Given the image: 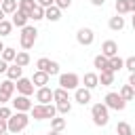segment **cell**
<instances>
[{
	"label": "cell",
	"mask_w": 135,
	"mask_h": 135,
	"mask_svg": "<svg viewBox=\"0 0 135 135\" xmlns=\"http://www.w3.org/2000/svg\"><path fill=\"white\" fill-rule=\"evenodd\" d=\"M30 19H34V21L44 19V6H40V4L36 2V6H34V8H32V13H30Z\"/></svg>",
	"instance_id": "28"
},
{
	"label": "cell",
	"mask_w": 135,
	"mask_h": 135,
	"mask_svg": "<svg viewBox=\"0 0 135 135\" xmlns=\"http://www.w3.org/2000/svg\"><path fill=\"white\" fill-rule=\"evenodd\" d=\"M116 72H112V70H105V72H99V84L101 86H112L114 84V76Z\"/></svg>",
	"instance_id": "16"
},
{
	"label": "cell",
	"mask_w": 135,
	"mask_h": 135,
	"mask_svg": "<svg viewBox=\"0 0 135 135\" xmlns=\"http://www.w3.org/2000/svg\"><path fill=\"white\" fill-rule=\"evenodd\" d=\"M36 38H38V30H36L34 25H25V27H21L19 44H21V49H23V51H30V49L34 46Z\"/></svg>",
	"instance_id": "4"
},
{
	"label": "cell",
	"mask_w": 135,
	"mask_h": 135,
	"mask_svg": "<svg viewBox=\"0 0 135 135\" xmlns=\"http://www.w3.org/2000/svg\"><path fill=\"white\" fill-rule=\"evenodd\" d=\"M21 76H23V68L17 65V63L13 61V65H8V70H6V78H11V80H19Z\"/></svg>",
	"instance_id": "19"
},
{
	"label": "cell",
	"mask_w": 135,
	"mask_h": 135,
	"mask_svg": "<svg viewBox=\"0 0 135 135\" xmlns=\"http://www.w3.org/2000/svg\"><path fill=\"white\" fill-rule=\"evenodd\" d=\"M129 84H131V86H133V89H135V72H133V74H131V76H129Z\"/></svg>",
	"instance_id": "45"
},
{
	"label": "cell",
	"mask_w": 135,
	"mask_h": 135,
	"mask_svg": "<svg viewBox=\"0 0 135 135\" xmlns=\"http://www.w3.org/2000/svg\"><path fill=\"white\" fill-rule=\"evenodd\" d=\"M116 135H133V127L122 120V122L116 124Z\"/></svg>",
	"instance_id": "27"
},
{
	"label": "cell",
	"mask_w": 135,
	"mask_h": 135,
	"mask_svg": "<svg viewBox=\"0 0 135 135\" xmlns=\"http://www.w3.org/2000/svg\"><path fill=\"white\" fill-rule=\"evenodd\" d=\"M19 135H23V133H19Z\"/></svg>",
	"instance_id": "54"
},
{
	"label": "cell",
	"mask_w": 135,
	"mask_h": 135,
	"mask_svg": "<svg viewBox=\"0 0 135 135\" xmlns=\"http://www.w3.org/2000/svg\"><path fill=\"white\" fill-rule=\"evenodd\" d=\"M13 108H15L17 112H30V110L34 108V103H32V99H30L27 95H19V93H17V97L13 99Z\"/></svg>",
	"instance_id": "8"
},
{
	"label": "cell",
	"mask_w": 135,
	"mask_h": 135,
	"mask_svg": "<svg viewBox=\"0 0 135 135\" xmlns=\"http://www.w3.org/2000/svg\"><path fill=\"white\" fill-rule=\"evenodd\" d=\"M124 68H127L131 74L135 72V55H131V57H127V59H124Z\"/></svg>",
	"instance_id": "36"
},
{
	"label": "cell",
	"mask_w": 135,
	"mask_h": 135,
	"mask_svg": "<svg viewBox=\"0 0 135 135\" xmlns=\"http://www.w3.org/2000/svg\"><path fill=\"white\" fill-rule=\"evenodd\" d=\"M46 74H49V76H57V74H59V63H57V61H51Z\"/></svg>",
	"instance_id": "37"
},
{
	"label": "cell",
	"mask_w": 135,
	"mask_h": 135,
	"mask_svg": "<svg viewBox=\"0 0 135 135\" xmlns=\"http://www.w3.org/2000/svg\"><path fill=\"white\" fill-rule=\"evenodd\" d=\"M80 84V76L74 74V72H68V74H59V86L61 89H68V91H76Z\"/></svg>",
	"instance_id": "5"
},
{
	"label": "cell",
	"mask_w": 135,
	"mask_h": 135,
	"mask_svg": "<svg viewBox=\"0 0 135 135\" xmlns=\"http://www.w3.org/2000/svg\"><path fill=\"white\" fill-rule=\"evenodd\" d=\"M53 97H55V101L59 103V101H70V95H68V89H55L53 91Z\"/></svg>",
	"instance_id": "30"
},
{
	"label": "cell",
	"mask_w": 135,
	"mask_h": 135,
	"mask_svg": "<svg viewBox=\"0 0 135 135\" xmlns=\"http://www.w3.org/2000/svg\"><path fill=\"white\" fill-rule=\"evenodd\" d=\"M49 80H51V76H49L46 72H42V70H36V72H34V76H32V82L36 84V89L46 86V84H49Z\"/></svg>",
	"instance_id": "12"
},
{
	"label": "cell",
	"mask_w": 135,
	"mask_h": 135,
	"mask_svg": "<svg viewBox=\"0 0 135 135\" xmlns=\"http://www.w3.org/2000/svg\"><path fill=\"white\" fill-rule=\"evenodd\" d=\"M76 40H78V44H82V46H91L93 40H95V32H93L91 27H80V30L76 32Z\"/></svg>",
	"instance_id": "7"
},
{
	"label": "cell",
	"mask_w": 135,
	"mask_h": 135,
	"mask_svg": "<svg viewBox=\"0 0 135 135\" xmlns=\"http://www.w3.org/2000/svg\"><path fill=\"white\" fill-rule=\"evenodd\" d=\"M131 13H135V0H131Z\"/></svg>",
	"instance_id": "47"
},
{
	"label": "cell",
	"mask_w": 135,
	"mask_h": 135,
	"mask_svg": "<svg viewBox=\"0 0 135 135\" xmlns=\"http://www.w3.org/2000/svg\"><path fill=\"white\" fill-rule=\"evenodd\" d=\"M51 129H55V131H63L65 129V118L59 114V116H55V118H51Z\"/></svg>",
	"instance_id": "31"
},
{
	"label": "cell",
	"mask_w": 135,
	"mask_h": 135,
	"mask_svg": "<svg viewBox=\"0 0 135 135\" xmlns=\"http://www.w3.org/2000/svg\"><path fill=\"white\" fill-rule=\"evenodd\" d=\"M133 135H135V127H133Z\"/></svg>",
	"instance_id": "52"
},
{
	"label": "cell",
	"mask_w": 135,
	"mask_h": 135,
	"mask_svg": "<svg viewBox=\"0 0 135 135\" xmlns=\"http://www.w3.org/2000/svg\"><path fill=\"white\" fill-rule=\"evenodd\" d=\"M13 27H15L13 21H6V19L0 21V38H2V36H8V34L13 32Z\"/></svg>",
	"instance_id": "33"
},
{
	"label": "cell",
	"mask_w": 135,
	"mask_h": 135,
	"mask_svg": "<svg viewBox=\"0 0 135 135\" xmlns=\"http://www.w3.org/2000/svg\"><path fill=\"white\" fill-rule=\"evenodd\" d=\"M15 63H17V65H21V68H25V65L30 63V53H27V51H17Z\"/></svg>",
	"instance_id": "25"
},
{
	"label": "cell",
	"mask_w": 135,
	"mask_h": 135,
	"mask_svg": "<svg viewBox=\"0 0 135 135\" xmlns=\"http://www.w3.org/2000/svg\"><path fill=\"white\" fill-rule=\"evenodd\" d=\"M74 99H76L80 105H86V103L91 101V89H86V86H78V89L74 91Z\"/></svg>",
	"instance_id": "11"
},
{
	"label": "cell",
	"mask_w": 135,
	"mask_h": 135,
	"mask_svg": "<svg viewBox=\"0 0 135 135\" xmlns=\"http://www.w3.org/2000/svg\"><path fill=\"white\" fill-rule=\"evenodd\" d=\"M34 6H36V0H19V11L25 13L27 17H30V13H32Z\"/></svg>",
	"instance_id": "26"
},
{
	"label": "cell",
	"mask_w": 135,
	"mask_h": 135,
	"mask_svg": "<svg viewBox=\"0 0 135 135\" xmlns=\"http://www.w3.org/2000/svg\"><path fill=\"white\" fill-rule=\"evenodd\" d=\"M49 135H61V131H55V129H53V131H51Z\"/></svg>",
	"instance_id": "48"
},
{
	"label": "cell",
	"mask_w": 135,
	"mask_h": 135,
	"mask_svg": "<svg viewBox=\"0 0 135 135\" xmlns=\"http://www.w3.org/2000/svg\"><path fill=\"white\" fill-rule=\"evenodd\" d=\"M6 15H13L17 8H19V0H2V6H0Z\"/></svg>",
	"instance_id": "22"
},
{
	"label": "cell",
	"mask_w": 135,
	"mask_h": 135,
	"mask_svg": "<svg viewBox=\"0 0 135 135\" xmlns=\"http://www.w3.org/2000/svg\"><path fill=\"white\" fill-rule=\"evenodd\" d=\"M13 116V112H11V108H6V105H0V118H4V120H8Z\"/></svg>",
	"instance_id": "38"
},
{
	"label": "cell",
	"mask_w": 135,
	"mask_h": 135,
	"mask_svg": "<svg viewBox=\"0 0 135 135\" xmlns=\"http://www.w3.org/2000/svg\"><path fill=\"white\" fill-rule=\"evenodd\" d=\"M49 65H51V59H46V57H40V59L36 61V68H38V70H42V72H46V70H49Z\"/></svg>",
	"instance_id": "35"
},
{
	"label": "cell",
	"mask_w": 135,
	"mask_h": 135,
	"mask_svg": "<svg viewBox=\"0 0 135 135\" xmlns=\"http://www.w3.org/2000/svg\"><path fill=\"white\" fill-rule=\"evenodd\" d=\"M0 6H2V0H0Z\"/></svg>",
	"instance_id": "53"
},
{
	"label": "cell",
	"mask_w": 135,
	"mask_h": 135,
	"mask_svg": "<svg viewBox=\"0 0 135 135\" xmlns=\"http://www.w3.org/2000/svg\"><path fill=\"white\" fill-rule=\"evenodd\" d=\"M40 6H44V8H49V6H53L55 4V0H36Z\"/></svg>",
	"instance_id": "42"
},
{
	"label": "cell",
	"mask_w": 135,
	"mask_h": 135,
	"mask_svg": "<svg viewBox=\"0 0 135 135\" xmlns=\"http://www.w3.org/2000/svg\"><path fill=\"white\" fill-rule=\"evenodd\" d=\"M82 82H84L86 89H95V86H99V74H95V72H86L84 78H82Z\"/></svg>",
	"instance_id": "17"
},
{
	"label": "cell",
	"mask_w": 135,
	"mask_h": 135,
	"mask_svg": "<svg viewBox=\"0 0 135 135\" xmlns=\"http://www.w3.org/2000/svg\"><path fill=\"white\" fill-rule=\"evenodd\" d=\"M0 57H2L4 61H8V63H11V61H15V57H17V51H15V49H11V46H6V49L2 51V55H0Z\"/></svg>",
	"instance_id": "34"
},
{
	"label": "cell",
	"mask_w": 135,
	"mask_h": 135,
	"mask_svg": "<svg viewBox=\"0 0 135 135\" xmlns=\"http://www.w3.org/2000/svg\"><path fill=\"white\" fill-rule=\"evenodd\" d=\"M91 4H93V6H103L105 0H91Z\"/></svg>",
	"instance_id": "44"
},
{
	"label": "cell",
	"mask_w": 135,
	"mask_h": 135,
	"mask_svg": "<svg viewBox=\"0 0 135 135\" xmlns=\"http://www.w3.org/2000/svg\"><path fill=\"white\" fill-rule=\"evenodd\" d=\"M15 84H17V93H19V95H27V97L34 95V86H36V84L32 82V78H23V76H21Z\"/></svg>",
	"instance_id": "9"
},
{
	"label": "cell",
	"mask_w": 135,
	"mask_h": 135,
	"mask_svg": "<svg viewBox=\"0 0 135 135\" xmlns=\"http://www.w3.org/2000/svg\"><path fill=\"white\" fill-rule=\"evenodd\" d=\"M6 101H11V95H6L4 91H0V105H4Z\"/></svg>",
	"instance_id": "40"
},
{
	"label": "cell",
	"mask_w": 135,
	"mask_h": 135,
	"mask_svg": "<svg viewBox=\"0 0 135 135\" xmlns=\"http://www.w3.org/2000/svg\"><path fill=\"white\" fill-rule=\"evenodd\" d=\"M91 118L97 127H105L110 122V108L105 103H95L91 108Z\"/></svg>",
	"instance_id": "3"
},
{
	"label": "cell",
	"mask_w": 135,
	"mask_h": 135,
	"mask_svg": "<svg viewBox=\"0 0 135 135\" xmlns=\"http://www.w3.org/2000/svg\"><path fill=\"white\" fill-rule=\"evenodd\" d=\"M70 112H72V101H59V103H57V114L68 116Z\"/></svg>",
	"instance_id": "32"
},
{
	"label": "cell",
	"mask_w": 135,
	"mask_h": 135,
	"mask_svg": "<svg viewBox=\"0 0 135 135\" xmlns=\"http://www.w3.org/2000/svg\"><path fill=\"white\" fill-rule=\"evenodd\" d=\"M36 101H38V103H51V101H55L53 91H51L49 86H40V89H36Z\"/></svg>",
	"instance_id": "10"
},
{
	"label": "cell",
	"mask_w": 135,
	"mask_h": 135,
	"mask_svg": "<svg viewBox=\"0 0 135 135\" xmlns=\"http://www.w3.org/2000/svg\"><path fill=\"white\" fill-rule=\"evenodd\" d=\"M6 70H8V61H4V59L0 57V74H2V72H6Z\"/></svg>",
	"instance_id": "43"
},
{
	"label": "cell",
	"mask_w": 135,
	"mask_h": 135,
	"mask_svg": "<svg viewBox=\"0 0 135 135\" xmlns=\"http://www.w3.org/2000/svg\"><path fill=\"white\" fill-rule=\"evenodd\" d=\"M30 116L34 120H46V118L51 120V118L57 116V105H53V103H36L30 110Z\"/></svg>",
	"instance_id": "1"
},
{
	"label": "cell",
	"mask_w": 135,
	"mask_h": 135,
	"mask_svg": "<svg viewBox=\"0 0 135 135\" xmlns=\"http://www.w3.org/2000/svg\"><path fill=\"white\" fill-rule=\"evenodd\" d=\"M44 19H49V21H59V19H61V8H59L57 4L44 8Z\"/></svg>",
	"instance_id": "14"
},
{
	"label": "cell",
	"mask_w": 135,
	"mask_h": 135,
	"mask_svg": "<svg viewBox=\"0 0 135 135\" xmlns=\"http://www.w3.org/2000/svg\"><path fill=\"white\" fill-rule=\"evenodd\" d=\"M131 25H133V30H135V13H133V19H131Z\"/></svg>",
	"instance_id": "50"
},
{
	"label": "cell",
	"mask_w": 135,
	"mask_h": 135,
	"mask_svg": "<svg viewBox=\"0 0 135 135\" xmlns=\"http://www.w3.org/2000/svg\"><path fill=\"white\" fill-rule=\"evenodd\" d=\"M27 19H30V17H27L25 13H21L19 8L13 13V25H15V27H25V25H27Z\"/></svg>",
	"instance_id": "18"
},
{
	"label": "cell",
	"mask_w": 135,
	"mask_h": 135,
	"mask_svg": "<svg viewBox=\"0 0 135 135\" xmlns=\"http://www.w3.org/2000/svg\"><path fill=\"white\" fill-rule=\"evenodd\" d=\"M122 68H124V59H120L118 55L110 57V70H112V72H118V70H122Z\"/></svg>",
	"instance_id": "29"
},
{
	"label": "cell",
	"mask_w": 135,
	"mask_h": 135,
	"mask_svg": "<svg viewBox=\"0 0 135 135\" xmlns=\"http://www.w3.org/2000/svg\"><path fill=\"white\" fill-rule=\"evenodd\" d=\"M4 49H6V46H4V44H2V40H0V55H2V51H4Z\"/></svg>",
	"instance_id": "49"
},
{
	"label": "cell",
	"mask_w": 135,
	"mask_h": 135,
	"mask_svg": "<svg viewBox=\"0 0 135 135\" xmlns=\"http://www.w3.org/2000/svg\"><path fill=\"white\" fill-rule=\"evenodd\" d=\"M6 131H8V122H6L4 118H0V135H2V133H6Z\"/></svg>",
	"instance_id": "41"
},
{
	"label": "cell",
	"mask_w": 135,
	"mask_h": 135,
	"mask_svg": "<svg viewBox=\"0 0 135 135\" xmlns=\"http://www.w3.org/2000/svg\"><path fill=\"white\" fill-rule=\"evenodd\" d=\"M0 91H4L6 95H11V97H13V93L17 91V84H15V80H11V78H6L4 82H0Z\"/></svg>",
	"instance_id": "23"
},
{
	"label": "cell",
	"mask_w": 135,
	"mask_h": 135,
	"mask_svg": "<svg viewBox=\"0 0 135 135\" xmlns=\"http://www.w3.org/2000/svg\"><path fill=\"white\" fill-rule=\"evenodd\" d=\"M55 4L63 11V8H70V4H72V0H55Z\"/></svg>",
	"instance_id": "39"
},
{
	"label": "cell",
	"mask_w": 135,
	"mask_h": 135,
	"mask_svg": "<svg viewBox=\"0 0 135 135\" xmlns=\"http://www.w3.org/2000/svg\"><path fill=\"white\" fill-rule=\"evenodd\" d=\"M103 103H105L110 110H116V112H122V110L127 108V101L120 97V93H108L105 99H103Z\"/></svg>",
	"instance_id": "6"
},
{
	"label": "cell",
	"mask_w": 135,
	"mask_h": 135,
	"mask_svg": "<svg viewBox=\"0 0 135 135\" xmlns=\"http://www.w3.org/2000/svg\"><path fill=\"white\" fill-rule=\"evenodd\" d=\"M93 65H95L99 72H105V70H110V59H108L105 55H97V57L93 59Z\"/></svg>",
	"instance_id": "20"
},
{
	"label": "cell",
	"mask_w": 135,
	"mask_h": 135,
	"mask_svg": "<svg viewBox=\"0 0 135 135\" xmlns=\"http://www.w3.org/2000/svg\"><path fill=\"white\" fill-rule=\"evenodd\" d=\"M108 25H110V30H112V32H120V30L124 27V17L116 13L114 17H110V21H108Z\"/></svg>",
	"instance_id": "15"
},
{
	"label": "cell",
	"mask_w": 135,
	"mask_h": 135,
	"mask_svg": "<svg viewBox=\"0 0 135 135\" xmlns=\"http://www.w3.org/2000/svg\"><path fill=\"white\" fill-rule=\"evenodd\" d=\"M30 118H32V116H27V112H17V114H13V116L6 120V122H8V133L19 135L21 131H25L27 124H30Z\"/></svg>",
	"instance_id": "2"
},
{
	"label": "cell",
	"mask_w": 135,
	"mask_h": 135,
	"mask_svg": "<svg viewBox=\"0 0 135 135\" xmlns=\"http://www.w3.org/2000/svg\"><path fill=\"white\" fill-rule=\"evenodd\" d=\"M101 55H105L108 59L114 57V55H118V44H116L114 40H105V42L101 44Z\"/></svg>",
	"instance_id": "13"
},
{
	"label": "cell",
	"mask_w": 135,
	"mask_h": 135,
	"mask_svg": "<svg viewBox=\"0 0 135 135\" xmlns=\"http://www.w3.org/2000/svg\"><path fill=\"white\" fill-rule=\"evenodd\" d=\"M118 93H120V97H122L124 101H133V99H135V89H133L131 84H122V89H120Z\"/></svg>",
	"instance_id": "21"
},
{
	"label": "cell",
	"mask_w": 135,
	"mask_h": 135,
	"mask_svg": "<svg viewBox=\"0 0 135 135\" xmlns=\"http://www.w3.org/2000/svg\"><path fill=\"white\" fill-rule=\"evenodd\" d=\"M116 13L118 15H124V13H131V0H116Z\"/></svg>",
	"instance_id": "24"
},
{
	"label": "cell",
	"mask_w": 135,
	"mask_h": 135,
	"mask_svg": "<svg viewBox=\"0 0 135 135\" xmlns=\"http://www.w3.org/2000/svg\"><path fill=\"white\" fill-rule=\"evenodd\" d=\"M2 135H13V133H8V131H6V133H2Z\"/></svg>",
	"instance_id": "51"
},
{
	"label": "cell",
	"mask_w": 135,
	"mask_h": 135,
	"mask_svg": "<svg viewBox=\"0 0 135 135\" xmlns=\"http://www.w3.org/2000/svg\"><path fill=\"white\" fill-rule=\"evenodd\" d=\"M4 17H6V13H4L2 8H0V21H4Z\"/></svg>",
	"instance_id": "46"
}]
</instances>
